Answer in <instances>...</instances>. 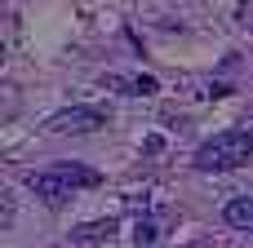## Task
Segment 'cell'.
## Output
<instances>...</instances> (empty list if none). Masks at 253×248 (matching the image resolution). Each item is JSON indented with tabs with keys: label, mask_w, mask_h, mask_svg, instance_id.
Here are the masks:
<instances>
[{
	"label": "cell",
	"mask_w": 253,
	"mask_h": 248,
	"mask_svg": "<svg viewBox=\"0 0 253 248\" xmlns=\"http://www.w3.org/2000/svg\"><path fill=\"white\" fill-rule=\"evenodd\" d=\"M249 155H253L249 129H227V133H213V138L196 151V169H200V173H231V169L249 164Z\"/></svg>",
	"instance_id": "obj_1"
},
{
	"label": "cell",
	"mask_w": 253,
	"mask_h": 248,
	"mask_svg": "<svg viewBox=\"0 0 253 248\" xmlns=\"http://www.w3.org/2000/svg\"><path fill=\"white\" fill-rule=\"evenodd\" d=\"M98 129H107V111L98 106H67L44 120V133H98Z\"/></svg>",
	"instance_id": "obj_2"
},
{
	"label": "cell",
	"mask_w": 253,
	"mask_h": 248,
	"mask_svg": "<svg viewBox=\"0 0 253 248\" xmlns=\"http://www.w3.org/2000/svg\"><path fill=\"white\" fill-rule=\"evenodd\" d=\"M27 186H31V195H36V200H44L49 209L67 204V200H71V191H76V186H71V182H67V177L58 173V169H44V173H31V177H27Z\"/></svg>",
	"instance_id": "obj_3"
},
{
	"label": "cell",
	"mask_w": 253,
	"mask_h": 248,
	"mask_svg": "<svg viewBox=\"0 0 253 248\" xmlns=\"http://www.w3.org/2000/svg\"><path fill=\"white\" fill-rule=\"evenodd\" d=\"M116 217H98V222H80L76 231H71V244L76 248H102L111 244V235H116Z\"/></svg>",
	"instance_id": "obj_4"
},
{
	"label": "cell",
	"mask_w": 253,
	"mask_h": 248,
	"mask_svg": "<svg viewBox=\"0 0 253 248\" xmlns=\"http://www.w3.org/2000/svg\"><path fill=\"white\" fill-rule=\"evenodd\" d=\"M222 217H227V226H236V231H253V200H249V195H240V200H227Z\"/></svg>",
	"instance_id": "obj_5"
},
{
	"label": "cell",
	"mask_w": 253,
	"mask_h": 248,
	"mask_svg": "<svg viewBox=\"0 0 253 248\" xmlns=\"http://www.w3.org/2000/svg\"><path fill=\"white\" fill-rule=\"evenodd\" d=\"M102 84H107V89H129V93H156V89H160V84H156L151 75H133V80H120V75H107Z\"/></svg>",
	"instance_id": "obj_6"
},
{
	"label": "cell",
	"mask_w": 253,
	"mask_h": 248,
	"mask_svg": "<svg viewBox=\"0 0 253 248\" xmlns=\"http://www.w3.org/2000/svg\"><path fill=\"white\" fill-rule=\"evenodd\" d=\"M53 169H58V173H62L71 186H98V182H102L93 169H80V164H53Z\"/></svg>",
	"instance_id": "obj_7"
},
{
	"label": "cell",
	"mask_w": 253,
	"mask_h": 248,
	"mask_svg": "<svg viewBox=\"0 0 253 248\" xmlns=\"http://www.w3.org/2000/svg\"><path fill=\"white\" fill-rule=\"evenodd\" d=\"M160 244V226L151 222V217H138V226H133V248H156Z\"/></svg>",
	"instance_id": "obj_8"
}]
</instances>
